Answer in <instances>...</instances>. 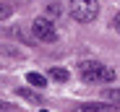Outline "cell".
<instances>
[{
	"mask_svg": "<svg viewBox=\"0 0 120 112\" xmlns=\"http://www.w3.org/2000/svg\"><path fill=\"white\" fill-rule=\"evenodd\" d=\"M112 26H115V31L120 34V13H115V18H112Z\"/></svg>",
	"mask_w": 120,
	"mask_h": 112,
	"instance_id": "obj_10",
	"label": "cell"
},
{
	"mask_svg": "<svg viewBox=\"0 0 120 112\" xmlns=\"http://www.w3.org/2000/svg\"><path fill=\"white\" fill-rule=\"evenodd\" d=\"M68 13H71L73 21L89 24L99 16V3L97 0H68Z\"/></svg>",
	"mask_w": 120,
	"mask_h": 112,
	"instance_id": "obj_2",
	"label": "cell"
},
{
	"mask_svg": "<svg viewBox=\"0 0 120 112\" xmlns=\"http://www.w3.org/2000/svg\"><path fill=\"white\" fill-rule=\"evenodd\" d=\"M50 78L57 81V83H65V81L71 78V73H68L65 68H50Z\"/></svg>",
	"mask_w": 120,
	"mask_h": 112,
	"instance_id": "obj_6",
	"label": "cell"
},
{
	"mask_svg": "<svg viewBox=\"0 0 120 112\" xmlns=\"http://www.w3.org/2000/svg\"><path fill=\"white\" fill-rule=\"evenodd\" d=\"M18 97H24L26 102H31V104H42V97H39V94H34V91H29V89H18Z\"/></svg>",
	"mask_w": 120,
	"mask_h": 112,
	"instance_id": "obj_7",
	"label": "cell"
},
{
	"mask_svg": "<svg viewBox=\"0 0 120 112\" xmlns=\"http://www.w3.org/2000/svg\"><path fill=\"white\" fill-rule=\"evenodd\" d=\"M11 13H13V8H11V5H8V3H3V18H8V16H11Z\"/></svg>",
	"mask_w": 120,
	"mask_h": 112,
	"instance_id": "obj_11",
	"label": "cell"
},
{
	"mask_svg": "<svg viewBox=\"0 0 120 112\" xmlns=\"http://www.w3.org/2000/svg\"><path fill=\"white\" fill-rule=\"evenodd\" d=\"M31 34L37 36L39 42H55L57 39V29H55V21H50L47 16H39L31 21Z\"/></svg>",
	"mask_w": 120,
	"mask_h": 112,
	"instance_id": "obj_3",
	"label": "cell"
},
{
	"mask_svg": "<svg viewBox=\"0 0 120 112\" xmlns=\"http://www.w3.org/2000/svg\"><path fill=\"white\" fill-rule=\"evenodd\" d=\"M47 16L57 18V16H60V5H57V3H50V5H47Z\"/></svg>",
	"mask_w": 120,
	"mask_h": 112,
	"instance_id": "obj_9",
	"label": "cell"
},
{
	"mask_svg": "<svg viewBox=\"0 0 120 112\" xmlns=\"http://www.w3.org/2000/svg\"><path fill=\"white\" fill-rule=\"evenodd\" d=\"M102 97H105L110 104H115V107H117V104H120V89H117V86H105Z\"/></svg>",
	"mask_w": 120,
	"mask_h": 112,
	"instance_id": "obj_5",
	"label": "cell"
},
{
	"mask_svg": "<svg viewBox=\"0 0 120 112\" xmlns=\"http://www.w3.org/2000/svg\"><path fill=\"white\" fill-rule=\"evenodd\" d=\"M26 81L31 86H45V76H39V73H26Z\"/></svg>",
	"mask_w": 120,
	"mask_h": 112,
	"instance_id": "obj_8",
	"label": "cell"
},
{
	"mask_svg": "<svg viewBox=\"0 0 120 112\" xmlns=\"http://www.w3.org/2000/svg\"><path fill=\"white\" fill-rule=\"evenodd\" d=\"M78 73H81V78L86 83H112L115 81V70L99 60H81L78 63Z\"/></svg>",
	"mask_w": 120,
	"mask_h": 112,
	"instance_id": "obj_1",
	"label": "cell"
},
{
	"mask_svg": "<svg viewBox=\"0 0 120 112\" xmlns=\"http://www.w3.org/2000/svg\"><path fill=\"white\" fill-rule=\"evenodd\" d=\"M73 112H115V107L102 104V102H84V104H78Z\"/></svg>",
	"mask_w": 120,
	"mask_h": 112,
	"instance_id": "obj_4",
	"label": "cell"
}]
</instances>
